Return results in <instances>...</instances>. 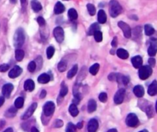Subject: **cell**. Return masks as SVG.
Wrapping results in <instances>:
<instances>
[{"label":"cell","mask_w":157,"mask_h":132,"mask_svg":"<svg viewBox=\"0 0 157 132\" xmlns=\"http://www.w3.org/2000/svg\"><path fill=\"white\" fill-rule=\"evenodd\" d=\"M93 36H94V39H95V41L97 42H102V40H103V34H102V32L98 30V31H97L93 33Z\"/></svg>","instance_id":"cell-34"},{"label":"cell","mask_w":157,"mask_h":132,"mask_svg":"<svg viewBox=\"0 0 157 132\" xmlns=\"http://www.w3.org/2000/svg\"><path fill=\"white\" fill-rule=\"evenodd\" d=\"M78 67L77 65L73 66V68L68 72V75H67L68 78V79H71V78H73V77L76 75L77 72H78Z\"/></svg>","instance_id":"cell-29"},{"label":"cell","mask_w":157,"mask_h":132,"mask_svg":"<svg viewBox=\"0 0 157 132\" xmlns=\"http://www.w3.org/2000/svg\"><path fill=\"white\" fill-rule=\"evenodd\" d=\"M51 80V77L49 75H48L46 73L42 74L41 75L38 76V81L41 84H47Z\"/></svg>","instance_id":"cell-16"},{"label":"cell","mask_w":157,"mask_h":132,"mask_svg":"<svg viewBox=\"0 0 157 132\" xmlns=\"http://www.w3.org/2000/svg\"><path fill=\"white\" fill-rule=\"evenodd\" d=\"M9 69V65L7 64H3L0 65V72H5Z\"/></svg>","instance_id":"cell-42"},{"label":"cell","mask_w":157,"mask_h":132,"mask_svg":"<svg viewBox=\"0 0 157 132\" xmlns=\"http://www.w3.org/2000/svg\"><path fill=\"white\" fill-rule=\"evenodd\" d=\"M26 1H27V0H21L22 6H25V5H26Z\"/></svg>","instance_id":"cell-54"},{"label":"cell","mask_w":157,"mask_h":132,"mask_svg":"<svg viewBox=\"0 0 157 132\" xmlns=\"http://www.w3.org/2000/svg\"><path fill=\"white\" fill-rule=\"evenodd\" d=\"M139 119H138L137 116L133 114V113H130L127 115V117L126 118V124L127 126L130 127H135L139 125Z\"/></svg>","instance_id":"cell-4"},{"label":"cell","mask_w":157,"mask_h":132,"mask_svg":"<svg viewBox=\"0 0 157 132\" xmlns=\"http://www.w3.org/2000/svg\"><path fill=\"white\" fill-rule=\"evenodd\" d=\"M126 91L124 88H120L117 91V93L114 95L113 98V101L117 105H120L121 103L123 102L124 100V97H125Z\"/></svg>","instance_id":"cell-7"},{"label":"cell","mask_w":157,"mask_h":132,"mask_svg":"<svg viewBox=\"0 0 157 132\" xmlns=\"http://www.w3.org/2000/svg\"><path fill=\"white\" fill-rule=\"evenodd\" d=\"M31 5H32V9H33V11L35 12H39L42 9L41 3L38 0H32V3H31Z\"/></svg>","instance_id":"cell-20"},{"label":"cell","mask_w":157,"mask_h":132,"mask_svg":"<svg viewBox=\"0 0 157 132\" xmlns=\"http://www.w3.org/2000/svg\"><path fill=\"white\" fill-rule=\"evenodd\" d=\"M144 32L145 34L148 35V36H150V35H152L153 33L155 32V29H153L151 25H146L144 26Z\"/></svg>","instance_id":"cell-26"},{"label":"cell","mask_w":157,"mask_h":132,"mask_svg":"<svg viewBox=\"0 0 157 132\" xmlns=\"http://www.w3.org/2000/svg\"><path fill=\"white\" fill-rule=\"evenodd\" d=\"M24 88L27 91H32L34 89V82L32 81V79H28L25 81Z\"/></svg>","instance_id":"cell-17"},{"label":"cell","mask_w":157,"mask_h":132,"mask_svg":"<svg viewBox=\"0 0 157 132\" xmlns=\"http://www.w3.org/2000/svg\"><path fill=\"white\" fill-rule=\"evenodd\" d=\"M54 54V48L53 46H49L46 50V55L48 59H52V56Z\"/></svg>","instance_id":"cell-36"},{"label":"cell","mask_w":157,"mask_h":132,"mask_svg":"<svg viewBox=\"0 0 157 132\" xmlns=\"http://www.w3.org/2000/svg\"><path fill=\"white\" fill-rule=\"evenodd\" d=\"M10 1H11L13 3H15L16 2H17V0H10Z\"/></svg>","instance_id":"cell-56"},{"label":"cell","mask_w":157,"mask_h":132,"mask_svg":"<svg viewBox=\"0 0 157 132\" xmlns=\"http://www.w3.org/2000/svg\"><path fill=\"white\" fill-rule=\"evenodd\" d=\"M133 93L138 98H142L144 95L145 91L142 85H136L133 88Z\"/></svg>","instance_id":"cell-15"},{"label":"cell","mask_w":157,"mask_h":132,"mask_svg":"<svg viewBox=\"0 0 157 132\" xmlns=\"http://www.w3.org/2000/svg\"><path fill=\"white\" fill-rule=\"evenodd\" d=\"M3 132H13V129L12 127H9L6 130H5Z\"/></svg>","instance_id":"cell-53"},{"label":"cell","mask_w":157,"mask_h":132,"mask_svg":"<svg viewBox=\"0 0 157 132\" xmlns=\"http://www.w3.org/2000/svg\"><path fill=\"white\" fill-rule=\"evenodd\" d=\"M148 63L150 65V67H154L155 65H156V60L153 58H150L149 60H148Z\"/></svg>","instance_id":"cell-46"},{"label":"cell","mask_w":157,"mask_h":132,"mask_svg":"<svg viewBox=\"0 0 157 132\" xmlns=\"http://www.w3.org/2000/svg\"><path fill=\"white\" fill-rule=\"evenodd\" d=\"M54 36L56 39V41L59 43H61L64 41V30L62 27L58 26L54 29Z\"/></svg>","instance_id":"cell-8"},{"label":"cell","mask_w":157,"mask_h":132,"mask_svg":"<svg viewBox=\"0 0 157 132\" xmlns=\"http://www.w3.org/2000/svg\"><path fill=\"white\" fill-rule=\"evenodd\" d=\"M36 69V63L35 61H31L28 65V70L30 71V72H34Z\"/></svg>","instance_id":"cell-40"},{"label":"cell","mask_w":157,"mask_h":132,"mask_svg":"<svg viewBox=\"0 0 157 132\" xmlns=\"http://www.w3.org/2000/svg\"><path fill=\"white\" fill-rule=\"evenodd\" d=\"M131 62H132V66L135 68V69H140V67L142 65V58L139 55L134 56L131 59Z\"/></svg>","instance_id":"cell-13"},{"label":"cell","mask_w":157,"mask_h":132,"mask_svg":"<svg viewBox=\"0 0 157 132\" xmlns=\"http://www.w3.org/2000/svg\"><path fill=\"white\" fill-rule=\"evenodd\" d=\"M99 100L101 101V102L105 103L107 101V93L102 92V93L100 94V95H99Z\"/></svg>","instance_id":"cell-41"},{"label":"cell","mask_w":157,"mask_h":132,"mask_svg":"<svg viewBox=\"0 0 157 132\" xmlns=\"http://www.w3.org/2000/svg\"><path fill=\"white\" fill-rule=\"evenodd\" d=\"M111 45L113 47H117V37H114L113 39V41L111 42Z\"/></svg>","instance_id":"cell-47"},{"label":"cell","mask_w":157,"mask_h":132,"mask_svg":"<svg viewBox=\"0 0 157 132\" xmlns=\"http://www.w3.org/2000/svg\"><path fill=\"white\" fill-rule=\"evenodd\" d=\"M64 125V123L62 121V120H60V119H57L54 123V127H62V126Z\"/></svg>","instance_id":"cell-43"},{"label":"cell","mask_w":157,"mask_h":132,"mask_svg":"<svg viewBox=\"0 0 157 132\" xmlns=\"http://www.w3.org/2000/svg\"><path fill=\"white\" fill-rule=\"evenodd\" d=\"M37 22L39 24V25H41V26H44V25H45V20L44 19V18L41 17V16L38 18Z\"/></svg>","instance_id":"cell-44"},{"label":"cell","mask_w":157,"mask_h":132,"mask_svg":"<svg viewBox=\"0 0 157 132\" xmlns=\"http://www.w3.org/2000/svg\"><path fill=\"white\" fill-rule=\"evenodd\" d=\"M37 105L38 104L36 102L32 104V105H31L29 108H28L27 110H26V111L23 114V115L22 116V119H23V120L28 119V118H29L32 115H33V113L34 112V111L36 110V108H37Z\"/></svg>","instance_id":"cell-9"},{"label":"cell","mask_w":157,"mask_h":132,"mask_svg":"<svg viewBox=\"0 0 157 132\" xmlns=\"http://www.w3.org/2000/svg\"><path fill=\"white\" fill-rule=\"evenodd\" d=\"M16 114H17V108L15 107H11L5 111V116L6 117H15Z\"/></svg>","instance_id":"cell-21"},{"label":"cell","mask_w":157,"mask_h":132,"mask_svg":"<svg viewBox=\"0 0 157 132\" xmlns=\"http://www.w3.org/2000/svg\"><path fill=\"white\" fill-rule=\"evenodd\" d=\"M24 56H25V52H24L23 50H22V49H19L15 50V59H16V61H22V59H23Z\"/></svg>","instance_id":"cell-24"},{"label":"cell","mask_w":157,"mask_h":132,"mask_svg":"<svg viewBox=\"0 0 157 132\" xmlns=\"http://www.w3.org/2000/svg\"><path fill=\"white\" fill-rule=\"evenodd\" d=\"M76 126L72 123H68L66 127V132H75L76 131Z\"/></svg>","instance_id":"cell-39"},{"label":"cell","mask_w":157,"mask_h":132,"mask_svg":"<svg viewBox=\"0 0 157 132\" xmlns=\"http://www.w3.org/2000/svg\"><path fill=\"white\" fill-rule=\"evenodd\" d=\"M47 95V92L45 90H42L41 94H40V98H45V96Z\"/></svg>","instance_id":"cell-48"},{"label":"cell","mask_w":157,"mask_h":132,"mask_svg":"<svg viewBox=\"0 0 157 132\" xmlns=\"http://www.w3.org/2000/svg\"><path fill=\"white\" fill-rule=\"evenodd\" d=\"M152 73V68L150 65L141 66L139 69V77L142 80H146Z\"/></svg>","instance_id":"cell-3"},{"label":"cell","mask_w":157,"mask_h":132,"mask_svg":"<svg viewBox=\"0 0 157 132\" xmlns=\"http://www.w3.org/2000/svg\"><path fill=\"white\" fill-rule=\"evenodd\" d=\"M54 109H55V106L54 103L52 101H48L44 104L43 107V113L46 117H50L54 114Z\"/></svg>","instance_id":"cell-5"},{"label":"cell","mask_w":157,"mask_h":132,"mask_svg":"<svg viewBox=\"0 0 157 132\" xmlns=\"http://www.w3.org/2000/svg\"><path fill=\"white\" fill-rule=\"evenodd\" d=\"M58 69L59 71H61V72H64L65 70L67 69V63L65 61H60L58 65Z\"/></svg>","instance_id":"cell-37"},{"label":"cell","mask_w":157,"mask_h":132,"mask_svg":"<svg viewBox=\"0 0 157 132\" xmlns=\"http://www.w3.org/2000/svg\"><path fill=\"white\" fill-rule=\"evenodd\" d=\"M31 132H39V131H38L36 127H32V129H31Z\"/></svg>","instance_id":"cell-52"},{"label":"cell","mask_w":157,"mask_h":132,"mask_svg":"<svg viewBox=\"0 0 157 132\" xmlns=\"http://www.w3.org/2000/svg\"><path fill=\"white\" fill-rule=\"evenodd\" d=\"M5 125V121L4 120H1L0 121V130L2 129Z\"/></svg>","instance_id":"cell-50"},{"label":"cell","mask_w":157,"mask_h":132,"mask_svg":"<svg viewBox=\"0 0 157 132\" xmlns=\"http://www.w3.org/2000/svg\"><path fill=\"white\" fill-rule=\"evenodd\" d=\"M157 93V82L156 80L152 81L151 85L148 88V94L150 96L156 95Z\"/></svg>","instance_id":"cell-14"},{"label":"cell","mask_w":157,"mask_h":132,"mask_svg":"<svg viewBox=\"0 0 157 132\" xmlns=\"http://www.w3.org/2000/svg\"><path fill=\"white\" fill-rule=\"evenodd\" d=\"M22 69L20 68L19 66H15L13 69H12L10 70L9 73V77L10 78H15L19 77V76L22 74Z\"/></svg>","instance_id":"cell-12"},{"label":"cell","mask_w":157,"mask_h":132,"mask_svg":"<svg viewBox=\"0 0 157 132\" xmlns=\"http://www.w3.org/2000/svg\"><path fill=\"white\" fill-rule=\"evenodd\" d=\"M97 109V103L93 99H91L88 101V105H87V110L89 113H93Z\"/></svg>","instance_id":"cell-23"},{"label":"cell","mask_w":157,"mask_h":132,"mask_svg":"<svg viewBox=\"0 0 157 132\" xmlns=\"http://www.w3.org/2000/svg\"><path fill=\"white\" fill-rule=\"evenodd\" d=\"M99 124L97 119L92 118L89 121L87 124V131L88 132H96L98 129Z\"/></svg>","instance_id":"cell-10"},{"label":"cell","mask_w":157,"mask_h":132,"mask_svg":"<svg viewBox=\"0 0 157 132\" xmlns=\"http://www.w3.org/2000/svg\"><path fill=\"white\" fill-rule=\"evenodd\" d=\"M14 86L12 84H5L3 87V95L5 98H9L11 95V93L13 91Z\"/></svg>","instance_id":"cell-11"},{"label":"cell","mask_w":157,"mask_h":132,"mask_svg":"<svg viewBox=\"0 0 157 132\" xmlns=\"http://www.w3.org/2000/svg\"><path fill=\"white\" fill-rule=\"evenodd\" d=\"M69 112H70L71 116H73V117L78 116V115L79 114V111L78 109L77 105H74V104H71L70 105V107H69Z\"/></svg>","instance_id":"cell-25"},{"label":"cell","mask_w":157,"mask_h":132,"mask_svg":"<svg viewBox=\"0 0 157 132\" xmlns=\"http://www.w3.org/2000/svg\"><path fill=\"white\" fill-rule=\"evenodd\" d=\"M99 69H100V65H99V64L96 63L94 64V65H93L91 66V68H90L89 71H90V73H91V75H96L97 74V72H98Z\"/></svg>","instance_id":"cell-32"},{"label":"cell","mask_w":157,"mask_h":132,"mask_svg":"<svg viewBox=\"0 0 157 132\" xmlns=\"http://www.w3.org/2000/svg\"><path fill=\"white\" fill-rule=\"evenodd\" d=\"M139 132H148L146 130H143V131H139Z\"/></svg>","instance_id":"cell-57"},{"label":"cell","mask_w":157,"mask_h":132,"mask_svg":"<svg viewBox=\"0 0 157 132\" xmlns=\"http://www.w3.org/2000/svg\"><path fill=\"white\" fill-rule=\"evenodd\" d=\"M97 20H98L99 23H101V24H104L107 22V15L103 9H101L98 12Z\"/></svg>","instance_id":"cell-19"},{"label":"cell","mask_w":157,"mask_h":132,"mask_svg":"<svg viewBox=\"0 0 157 132\" xmlns=\"http://www.w3.org/2000/svg\"><path fill=\"white\" fill-rule=\"evenodd\" d=\"M100 29V26H99L98 23H93L90 26L88 30V35H93V33L97 31H98Z\"/></svg>","instance_id":"cell-28"},{"label":"cell","mask_w":157,"mask_h":132,"mask_svg":"<svg viewBox=\"0 0 157 132\" xmlns=\"http://www.w3.org/2000/svg\"><path fill=\"white\" fill-rule=\"evenodd\" d=\"M144 111L146 113V115H147L148 117H153V115H154V111H153V108H152V105H147L146 106V109H143Z\"/></svg>","instance_id":"cell-27"},{"label":"cell","mask_w":157,"mask_h":132,"mask_svg":"<svg viewBox=\"0 0 157 132\" xmlns=\"http://www.w3.org/2000/svg\"><path fill=\"white\" fill-rule=\"evenodd\" d=\"M14 105L16 108H22L24 105V98L22 97H19L15 99Z\"/></svg>","instance_id":"cell-30"},{"label":"cell","mask_w":157,"mask_h":132,"mask_svg":"<svg viewBox=\"0 0 157 132\" xmlns=\"http://www.w3.org/2000/svg\"><path fill=\"white\" fill-rule=\"evenodd\" d=\"M82 127H83V123L82 122L78 123V125H77V126H76L77 128H78V129H81V128H82Z\"/></svg>","instance_id":"cell-51"},{"label":"cell","mask_w":157,"mask_h":132,"mask_svg":"<svg viewBox=\"0 0 157 132\" xmlns=\"http://www.w3.org/2000/svg\"><path fill=\"white\" fill-rule=\"evenodd\" d=\"M118 26H119L120 29H122L125 38H127V39H130V37H131V35H132V31H131V29H130V27L129 26V25H127L124 22L120 21V22H118Z\"/></svg>","instance_id":"cell-6"},{"label":"cell","mask_w":157,"mask_h":132,"mask_svg":"<svg viewBox=\"0 0 157 132\" xmlns=\"http://www.w3.org/2000/svg\"><path fill=\"white\" fill-rule=\"evenodd\" d=\"M87 10H88L89 14L91 15H94L96 14V8L95 6L93 5V4H87Z\"/></svg>","instance_id":"cell-38"},{"label":"cell","mask_w":157,"mask_h":132,"mask_svg":"<svg viewBox=\"0 0 157 132\" xmlns=\"http://www.w3.org/2000/svg\"><path fill=\"white\" fill-rule=\"evenodd\" d=\"M25 42V33L24 30L19 28L16 30L14 35V45L16 48H20Z\"/></svg>","instance_id":"cell-2"},{"label":"cell","mask_w":157,"mask_h":132,"mask_svg":"<svg viewBox=\"0 0 157 132\" xmlns=\"http://www.w3.org/2000/svg\"><path fill=\"white\" fill-rule=\"evenodd\" d=\"M68 17L71 20H76L78 19V12L74 9H70L68 11Z\"/></svg>","instance_id":"cell-31"},{"label":"cell","mask_w":157,"mask_h":132,"mask_svg":"<svg viewBox=\"0 0 157 132\" xmlns=\"http://www.w3.org/2000/svg\"><path fill=\"white\" fill-rule=\"evenodd\" d=\"M117 55L119 58H120L121 59H127L129 57V53L127 50L123 49H118L117 51Z\"/></svg>","instance_id":"cell-22"},{"label":"cell","mask_w":157,"mask_h":132,"mask_svg":"<svg viewBox=\"0 0 157 132\" xmlns=\"http://www.w3.org/2000/svg\"><path fill=\"white\" fill-rule=\"evenodd\" d=\"M107 132H117V130L115 129V128H113V129L109 130Z\"/></svg>","instance_id":"cell-55"},{"label":"cell","mask_w":157,"mask_h":132,"mask_svg":"<svg viewBox=\"0 0 157 132\" xmlns=\"http://www.w3.org/2000/svg\"><path fill=\"white\" fill-rule=\"evenodd\" d=\"M64 10H65L64 5H63L62 3L58 2V3H56L55 6H54V13L57 14V15H59V14H62V13H63V12H64Z\"/></svg>","instance_id":"cell-18"},{"label":"cell","mask_w":157,"mask_h":132,"mask_svg":"<svg viewBox=\"0 0 157 132\" xmlns=\"http://www.w3.org/2000/svg\"><path fill=\"white\" fill-rule=\"evenodd\" d=\"M156 45H151L148 49V55L150 57H153L156 55Z\"/></svg>","instance_id":"cell-33"},{"label":"cell","mask_w":157,"mask_h":132,"mask_svg":"<svg viewBox=\"0 0 157 132\" xmlns=\"http://www.w3.org/2000/svg\"><path fill=\"white\" fill-rule=\"evenodd\" d=\"M108 79L110 80V81H114L117 79V74L115 73H111L108 76Z\"/></svg>","instance_id":"cell-45"},{"label":"cell","mask_w":157,"mask_h":132,"mask_svg":"<svg viewBox=\"0 0 157 132\" xmlns=\"http://www.w3.org/2000/svg\"><path fill=\"white\" fill-rule=\"evenodd\" d=\"M68 92V88L67 87V85H65L64 83L62 85V88H61V91H60V95L62 98H64V96L66 95L67 94Z\"/></svg>","instance_id":"cell-35"},{"label":"cell","mask_w":157,"mask_h":132,"mask_svg":"<svg viewBox=\"0 0 157 132\" xmlns=\"http://www.w3.org/2000/svg\"><path fill=\"white\" fill-rule=\"evenodd\" d=\"M4 102H5V98L3 96H1L0 97V107L4 104Z\"/></svg>","instance_id":"cell-49"},{"label":"cell","mask_w":157,"mask_h":132,"mask_svg":"<svg viewBox=\"0 0 157 132\" xmlns=\"http://www.w3.org/2000/svg\"><path fill=\"white\" fill-rule=\"evenodd\" d=\"M109 10L111 16L116 18L122 12V7L117 0H111L109 3Z\"/></svg>","instance_id":"cell-1"}]
</instances>
